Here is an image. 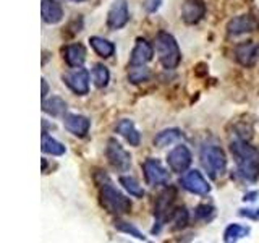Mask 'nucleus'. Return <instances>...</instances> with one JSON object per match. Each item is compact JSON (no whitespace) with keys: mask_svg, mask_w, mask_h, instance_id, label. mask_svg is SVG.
I'll return each mask as SVG.
<instances>
[{"mask_svg":"<svg viewBox=\"0 0 259 243\" xmlns=\"http://www.w3.org/2000/svg\"><path fill=\"white\" fill-rule=\"evenodd\" d=\"M230 152L237 164L235 175L241 182L254 183L259 178V151L248 140H233L230 143Z\"/></svg>","mask_w":259,"mask_h":243,"instance_id":"obj_1","label":"nucleus"},{"mask_svg":"<svg viewBox=\"0 0 259 243\" xmlns=\"http://www.w3.org/2000/svg\"><path fill=\"white\" fill-rule=\"evenodd\" d=\"M96 183L99 186V202L109 214L120 217L123 214L132 213V199L110 182L107 174L101 172V180L96 178Z\"/></svg>","mask_w":259,"mask_h":243,"instance_id":"obj_2","label":"nucleus"},{"mask_svg":"<svg viewBox=\"0 0 259 243\" xmlns=\"http://www.w3.org/2000/svg\"><path fill=\"white\" fill-rule=\"evenodd\" d=\"M157 59L165 70H175L182 62V51L177 39L168 31H159L154 37Z\"/></svg>","mask_w":259,"mask_h":243,"instance_id":"obj_3","label":"nucleus"},{"mask_svg":"<svg viewBox=\"0 0 259 243\" xmlns=\"http://www.w3.org/2000/svg\"><path fill=\"white\" fill-rule=\"evenodd\" d=\"M175 201H177V188L175 186H167L160 191V194L156 199V206H154V227L151 233L152 235H157L160 233L162 227H164L167 222L172 221L174 213L178 206H175Z\"/></svg>","mask_w":259,"mask_h":243,"instance_id":"obj_4","label":"nucleus"},{"mask_svg":"<svg viewBox=\"0 0 259 243\" xmlns=\"http://www.w3.org/2000/svg\"><path fill=\"white\" fill-rule=\"evenodd\" d=\"M199 160L202 169L206 170V174L217 180L227 172V156L225 151L217 144H204L199 151Z\"/></svg>","mask_w":259,"mask_h":243,"instance_id":"obj_5","label":"nucleus"},{"mask_svg":"<svg viewBox=\"0 0 259 243\" xmlns=\"http://www.w3.org/2000/svg\"><path fill=\"white\" fill-rule=\"evenodd\" d=\"M227 36L229 37H238L245 36L249 32H254L259 29V16L256 13H243L233 18L227 23Z\"/></svg>","mask_w":259,"mask_h":243,"instance_id":"obj_6","label":"nucleus"},{"mask_svg":"<svg viewBox=\"0 0 259 243\" xmlns=\"http://www.w3.org/2000/svg\"><path fill=\"white\" fill-rule=\"evenodd\" d=\"M105 157H107L109 164L118 170V172H128L132 169V156L130 152L121 146L115 138H110L105 146Z\"/></svg>","mask_w":259,"mask_h":243,"instance_id":"obj_7","label":"nucleus"},{"mask_svg":"<svg viewBox=\"0 0 259 243\" xmlns=\"http://www.w3.org/2000/svg\"><path fill=\"white\" fill-rule=\"evenodd\" d=\"M143 175L144 182L149 186H159V185H167L170 180L168 170L162 166V162L156 157H148L143 162Z\"/></svg>","mask_w":259,"mask_h":243,"instance_id":"obj_8","label":"nucleus"},{"mask_svg":"<svg viewBox=\"0 0 259 243\" xmlns=\"http://www.w3.org/2000/svg\"><path fill=\"white\" fill-rule=\"evenodd\" d=\"M178 183H180V186L183 190H186L191 194H198V196H204V194L210 193L209 182L204 178V175H202L196 169L186 170V172L182 175L180 180H178Z\"/></svg>","mask_w":259,"mask_h":243,"instance_id":"obj_9","label":"nucleus"},{"mask_svg":"<svg viewBox=\"0 0 259 243\" xmlns=\"http://www.w3.org/2000/svg\"><path fill=\"white\" fill-rule=\"evenodd\" d=\"M65 86H67L73 94L86 96L89 93V71L83 67L73 68L62 76Z\"/></svg>","mask_w":259,"mask_h":243,"instance_id":"obj_10","label":"nucleus"},{"mask_svg":"<svg viewBox=\"0 0 259 243\" xmlns=\"http://www.w3.org/2000/svg\"><path fill=\"white\" fill-rule=\"evenodd\" d=\"M130 21V10H128V2L126 0H113L107 12V20L105 24L110 31H117L125 28Z\"/></svg>","mask_w":259,"mask_h":243,"instance_id":"obj_11","label":"nucleus"},{"mask_svg":"<svg viewBox=\"0 0 259 243\" xmlns=\"http://www.w3.org/2000/svg\"><path fill=\"white\" fill-rule=\"evenodd\" d=\"M193 162L191 151L188 149V146L185 144H178L175 148L167 154V164L170 170L175 174H185L186 170L190 169Z\"/></svg>","mask_w":259,"mask_h":243,"instance_id":"obj_12","label":"nucleus"},{"mask_svg":"<svg viewBox=\"0 0 259 243\" xmlns=\"http://www.w3.org/2000/svg\"><path fill=\"white\" fill-rule=\"evenodd\" d=\"M154 44H151L146 37H136V43L132 54H130L128 65L130 67H140L149 63L154 59Z\"/></svg>","mask_w":259,"mask_h":243,"instance_id":"obj_13","label":"nucleus"},{"mask_svg":"<svg viewBox=\"0 0 259 243\" xmlns=\"http://www.w3.org/2000/svg\"><path fill=\"white\" fill-rule=\"evenodd\" d=\"M233 55L241 67L251 68L259 59V46L253 40H246V43H240L233 47Z\"/></svg>","mask_w":259,"mask_h":243,"instance_id":"obj_14","label":"nucleus"},{"mask_svg":"<svg viewBox=\"0 0 259 243\" xmlns=\"http://www.w3.org/2000/svg\"><path fill=\"white\" fill-rule=\"evenodd\" d=\"M206 16V4L202 0H185L182 5L180 18L188 26L198 24Z\"/></svg>","mask_w":259,"mask_h":243,"instance_id":"obj_15","label":"nucleus"},{"mask_svg":"<svg viewBox=\"0 0 259 243\" xmlns=\"http://www.w3.org/2000/svg\"><path fill=\"white\" fill-rule=\"evenodd\" d=\"M63 127L73 136L84 138L89 133V128H91V120L86 115H81V113H67L63 117Z\"/></svg>","mask_w":259,"mask_h":243,"instance_id":"obj_16","label":"nucleus"},{"mask_svg":"<svg viewBox=\"0 0 259 243\" xmlns=\"http://www.w3.org/2000/svg\"><path fill=\"white\" fill-rule=\"evenodd\" d=\"M63 54V60L68 65L70 68H78L83 67L86 62V47L81 43H73V44H67L62 49Z\"/></svg>","mask_w":259,"mask_h":243,"instance_id":"obj_17","label":"nucleus"},{"mask_svg":"<svg viewBox=\"0 0 259 243\" xmlns=\"http://www.w3.org/2000/svg\"><path fill=\"white\" fill-rule=\"evenodd\" d=\"M115 133L125 138V141L130 146H140L141 143V133L138 132L136 125L133 124V120L130 118H121L115 124Z\"/></svg>","mask_w":259,"mask_h":243,"instance_id":"obj_18","label":"nucleus"},{"mask_svg":"<svg viewBox=\"0 0 259 243\" xmlns=\"http://www.w3.org/2000/svg\"><path fill=\"white\" fill-rule=\"evenodd\" d=\"M40 16L47 24H59L63 20V8L57 0H42L40 2Z\"/></svg>","mask_w":259,"mask_h":243,"instance_id":"obj_19","label":"nucleus"},{"mask_svg":"<svg viewBox=\"0 0 259 243\" xmlns=\"http://www.w3.org/2000/svg\"><path fill=\"white\" fill-rule=\"evenodd\" d=\"M42 112L51 117H65L67 115V102L60 96H52L42 99Z\"/></svg>","mask_w":259,"mask_h":243,"instance_id":"obj_20","label":"nucleus"},{"mask_svg":"<svg viewBox=\"0 0 259 243\" xmlns=\"http://www.w3.org/2000/svg\"><path fill=\"white\" fill-rule=\"evenodd\" d=\"M89 46L93 47V51L101 57V59H110L115 54V46L110 43L109 39L101 36H91L89 37Z\"/></svg>","mask_w":259,"mask_h":243,"instance_id":"obj_21","label":"nucleus"},{"mask_svg":"<svg viewBox=\"0 0 259 243\" xmlns=\"http://www.w3.org/2000/svg\"><path fill=\"white\" fill-rule=\"evenodd\" d=\"M183 138V132L178 128H167V130H162V132H159L156 136H154V146L156 148H165V146L168 144H174L177 141H180Z\"/></svg>","mask_w":259,"mask_h":243,"instance_id":"obj_22","label":"nucleus"},{"mask_svg":"<svg viewBox=\"0 0 259 243\" xmlns=\"http://www.w3.org/2000/svg\"><path fill=\"white\" fill-rule=\"evenodd\" d=\"M40 149H42L44 154H51V156H63L65 151H67V148L60 143L57 141L55 138L49 136L47 132H42V136H40Z\"/></svg>","mask_w":259,"mask_h":243,"instance_id":"obj_23","label":"nucleus"},{"mask_svg":"<svg viewBox=\"0 0 259 243\" xmlns=\"http://www.w3.org/2000/svg\"><path fill=\"white\" fill-rule=\"evenodd\" d=\"M251 232L249 225H243V224H229L227 229L224 230V241L225 243H233L238 241L241 238L248 237Z\"/></svg>","mask_w":259,"mask_h":243,"instance_id":"obj_24","label":"nucleus"},{"mask_svg":"<svg viewBox=\"0 0 259 243\" xmlns=\"http://www.w3.org/2000/svg\"><path fill=\"white\" fill-rule=\"evenodd\" d=\"M118 182H120L121 186H123L125 191L130 194V196H135V198H143L144 196L143 185H140V182H138L135 177H132V175H120Z\"/></svg>","mask_w":259,"mask_h":243,"instance_id":"obj_25","label":"nucleus"},{"mask_svg":"<svg viewBox=\"0 0 259 243\" xmlns=\"http://www.w3.org/2000/svg\"><path fill=\"white\" fill-rule=\"evenodd\" d=\"M113 227H115L118 232L126 233V235H130V237H133V238L140 240V241H148V237H146V235L140 229H138V227H135L133 224L126 222V221H123V219H120V217L115 219V222H113Z\"/></svg>","mask_w":259,"mask_h":243,"instance_id":"obj_26","label":"nucleus"},{"mask_svg":"<svg viewBox=\"0 0 259 243\" xmlns=\"http://www.w3.org/2000/svg\"><path fill=\"white\" fill-rule=\"evenodd\" d=\"M217 214V211L212 205H207V202H201V205H198L196 208H194L193 211V219L196 222H210L214 221V217Z\"/></svg>","mask_w":259,"mask_h":243,"instance_id":"obj_27","label":"nucleus"},{"mask_svg":"<svg viewBox=\"0 0 259 243\" xmlns=\"http://www.w3.org/2000/svg\"><path fill=\"white\" fill-rule=\"evenodd\" d=\"M93 81H94V86L96 88H107L109 81H110V71L109 68L105 67L104 63H96L94 68H93Z\"/></svg>","mask_w":259,"mask_h":243,"instance_id":"obj_28","label":"nucleus"},{"mask_svg":"<svg viewBox=\"0 0 259 243\" xmlns=\"http://www.w3.org/2000/svg\"><path fill=\"white\" fill-rule=\"evenodd\" d=\"M172 227H170V230L172 232H177V230H183L186 225L190 222V213L188 209L185 206H178L174 213V217H172Z\"/></svg>","mask_w":259,"mask_h":243,"instance_id":"obj_29","label":"nucleus"},{"mask_svg":"<svg viewBox=\"0 0 259 243\" xmlns=\"http://www.w3.org/2000/svg\"><path fill=\"white\" fill-rule=\"evenodd\" d=\"M152 76V71L146 67V65H140V67H132L128 71V81L133 85H140L144 81H149Z\"/></svg>","mask_w":259,"mask_h":243,"instance_id":"obj_30","label":"nucleus"},{"mask_svg":"<svg viewBox=\"0 0 259 243\" xmlns=\"http://www.w3.org/2000/svg\"><path fill=\"white\" fill-rule=\"evenodd\" d=\"M238 214L241 217L251 219V221H259V208L257 209H249V208H243L238 211Z\"/></svg>","mask_w":259,"mask_h":243,"instance_id":"obj_31","label":"nucleus"},{"mask_svg":"<svg viewBox=\"0 0 259 243\" xmlns=\"http://www.w3.org/2000/svg\"><path fill=\"white\" fill-rule=\"evenodd\" d=\"M162 5V0H146L144 2V10L148 13H156Z\"/></svg>","mask_w":259,"mask_h":243,"instance_id":"obj_32","label":"nucleus"},{"mask_svg":"<svg viewBox=\"0 0 259 243\" xmlns=\"http://www.w3.org/2000/svg\"><path fill=\"white\" fill-rule=\"evenodd\" d=\"M40 86H42V91H40V97H42V99H46L47 94H49V85H47V79L46 78L40 79Z\"/></svg>","mask_w":259,"mask_h":243,"instance_id":"obj_33","label":"nucleus"},{"mask_svg":"<svg viewBox=\"0 0 259 243\" xmlns=\"http://www.w3.org/2000/svg\"><path fill=\"white\" fill-rule=\"evenodd\" d=\"M194 71H196V75H198V76L206 75V73H207V65H206V63H198V65H196V70H194Z\"/></svg>","mask_w":259,"mask_h":243,"instance_id":"obj_34","label":"nucleus"},{"mask_svg":"<svg viewBox=\"0 0 259 243\" xmlns=\"http://www.w3.org/2000/svg\"><path fill=\"white\" fill-rule=\"evenodd\" d=\"M257 194H259L257 191H249V193L245 194V196H243V201H254Z\"/></svg>","mask_w":259,"mask_h":243,"instance_id":"obj_35","label":"nucleus"},{"mask_svg":"<svg viewBox=\"0 0 259 243\" xmlns=\"http://www.w3.org/2000/svg\"><path fill=\"white\" fill-rule=\"evenodd\" d=\"M42 172L47 174V160L44 157H42Z\"/></svg>","mask_w":259,"mask_h":243,"instance_id":"obj_36","label":"nucleus"},{"mask_svg":"<svg viewBox=\"0 0 259 243\" xmlns=\"http://www.w3.org/2000/svg\"><path fill=\"white\" fill-rule=\"evenodd\" d=\"M71 2H76V4H79V2H86V0H71Z\"/></svg>","mask_w":259,"mask_h":243,"instance_id":"obj_37","label":"nucleus"}]
</instances>
